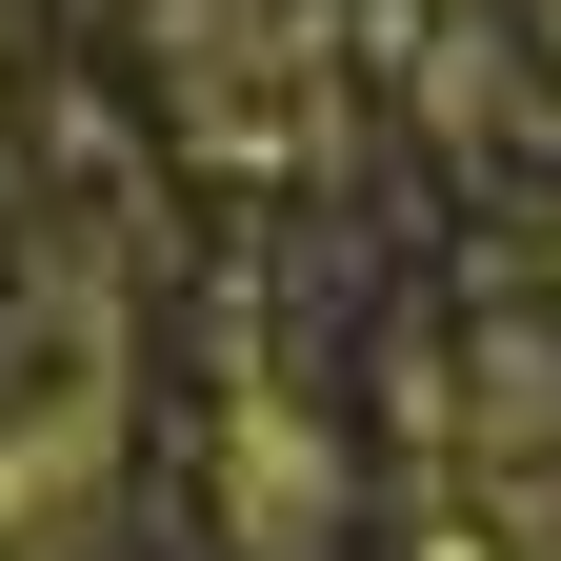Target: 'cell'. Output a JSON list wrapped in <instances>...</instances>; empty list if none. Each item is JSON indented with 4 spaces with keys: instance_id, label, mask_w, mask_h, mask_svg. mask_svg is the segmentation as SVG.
<instances>
[{
    "instance_id": "2",
    "label": "cell",
    "mask_w": 561,
    "mask_h": 561,
    "mask_svg": "<svg viewBox=\"0 0 561 561\" xmlns=\"http://www.w3.org/2000/svg\"><path fill=\"white\" fill-rule=\"evenodd\" d=\"M161 81H181V121L221 140V161H301L321 101H341V60H321L301 0H161Z\"/></svg>"
},
{
    "instance_id": "1",
    "label": "cell",
    "mask_w": 561,
    "mask_h": 561,
    "mask_svg": "<svg viewBox=\"0 0 561 561\" xmlns=\"http://www.w3.org/2000/svg\"><path fill=\"white\" fill-rule=\"evenodd\" d=\"M101 461H121V321L60 280V362L41 401H0V561H60L101 522Z\"/></svg>"
}]
</instances>
